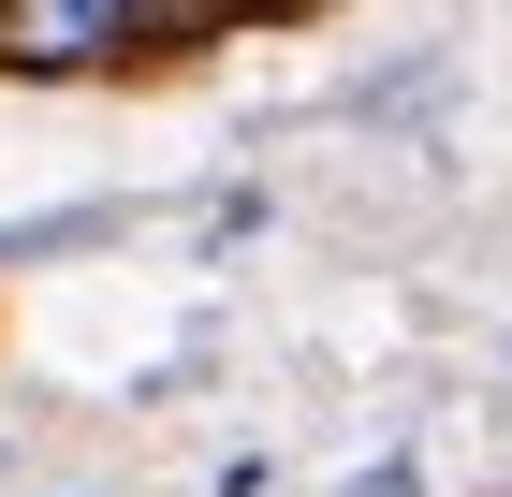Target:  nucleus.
I'll list each match as a JSON object with an SVG mask.
<instances>
[{
    "label": "nucleus",
    "instance_id": "f257e3e1",
    "mask_svg": "<svg viewBox=\"0 0 512 497\" xmlns=\"http://www.w3.org/2000/svg\"><path fill=\"white\" fill-rule=\"evenodd\" d=\"M161 30H205V0H0V59H30V74H88Z\"/></svg>",
    "mask_w": 512,
    "mask_h": 497
},
{
    "label": "nucleus",
    "instance_id": "f03ea898",
    "mask_svg": "<svg viewBox=\"0 0 512 497\" xmlns=\"http://www.w3.org/2000/svg\"><path fill=\"white\" fill-rule=\"evenodd\" d=\"M337 497H425V468H410V454H381L366 483H337Z\"/></svg>",
    "mask_w": 512,
    "mask_h": 497
}]
</instances>
